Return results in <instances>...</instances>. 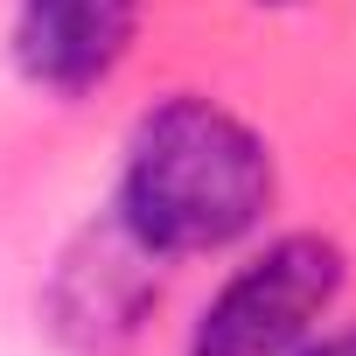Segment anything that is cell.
Listing matches in <instances>:
<instances>
[{
    "label": "cell",
    "instance_id": "obj_1",
    "mask_svg": "<svg viewBox=\"0 0 356 356\" xmlns=\"http://www.w3.org/2000/svg\"><path fill=\"white\" fill-rule=\"evenodd\" d=\"M273 203V147L217 98L175 91L140 112L119 175V224L154 259L224 252Z\"/></svg>",
    "mask_w": 356,
    "mask_h": 356
},
{
    "label": "cell",
    "instance_id": "obj_2",
    "mask_svg": "<svg viewBox=\"0 0 356 356\" xmlns=\"http://www.w3.org/2000/svg\"><path fill=\"white\" fill-rule=\"evenodd\" d=\"M349 259L321 231H286L245 259L189 328V356H286L335 307Z\"/></svg>",
    "mask_w": 356,
    "mask_h": 356
},
{
    "label": "cell",
    "instance_id": "obj_3",
    "mask_svg": "<svg viewBox=\"0 0 356 356\" xmlns=\"http://www.w3.org/2000/svg\"><path fill=\"white\" fill-rule=\"evenodd\" d=\"M161 266L126 224L119 210L105 224H91L49 273V328L70 356H126V342L140 335L147 307L161 300Z\"/></svg>",
    "mask_w": 356,
    "mask_h": 356
},
{
    "label": "cell",
    "instance_id": "obj_4",
    "mask_svg": "<svg viewBox=\"0 0 356 356\" xmlns=\"http://www.w3.org/2000/svg\"><path fill=\"white\" fill-rule=\"evenodd\" d=\"M140 35V0H15V70L35 91H98Z\"/></svg>",
    "mask_w": 356,
    "mask_h": 356
},
{
    "label": "cell",
    "instance_id": "obj_5",
    "mask_svg": "<svg viewBox=\"0 0 356 356\" xmlns=\"http://www.w3.org/2000/svg\"><path fill=\"white\" fill-rule=\"evenodd\" d=\"M286 356H356V321L335 328V335H321V342H300V349H286Z\"/></svg>",
    "mask_w": 356,
    "mask_h": 356
},
{
    "label": "cell",
    "instance_id": "obj_6",
    "mask_svg": "<svg viewBox=\"0 0 356 356\" xmlns=\"http://www.w3.org/2000/svg\"><path fill=\"white\" fill-rule=\"evenodd\" d=\"M266 8H280V0H266Z\"/></svg>",
    "mask_w": 356,
    "mask_h": 356
}]
</instances>
